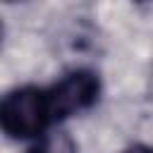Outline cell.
<instances>
[{"instance_id": "2", "label": "cell", "mask_w": 153, "mask_h": 153, "mask_svg": "<svg viewBox=\"0 0 153 153\" xmlns=\"http://www.w3.org/2000/svg\"><path fill=\"white\" fill-rule=\"evenodd\" d=\"M100 91L103 86L98 72L88 67H74L65 72L53 86H48L55 122H65L79 112L96 108V103L100 100Z\"/></svg>"}, {"instance_id": "4", "label": "cell", "mask_w": 153, "mask_h": 153, "mask_svg": "<svg viewBox=\"0 0 153 153\" xmlns=\"http://www.w3.org/2000/svg\"><path fill=\"white\" fill-rule=\"evenodd\" d=\"M122 153H153V146H146V143H136V146H129L127 151Z\"/></svg>"}, {"instance_id": "1", "label": "cell", "mask_w": 153, "mask_h": 153, "mask_svg": "<svg viewBox=\"0 0 153 153\" xmlns=\"http://www.w3.org/2000/svg\"><path fill=\"white\" fill-rule=\"evenodd\" d=\"M55 124L48 88L26 84L7 91L0 103V127L12 141L41 139Z\"/></svg>"}, {"instance_id": "3", "label": "cell", "mask_w": 153, "mask_h": 153, "mask_svg": "<svg viewBox=\"0 0 153 153\" xmlns=\"http://www.w3.org/2000/svg\"><path fill=\"white\" fill-rule=\"evenodd\" d=\"M26 153H76V143L69 131L57 129V131L43 134Z\"/></svg>"}]
</instances>
